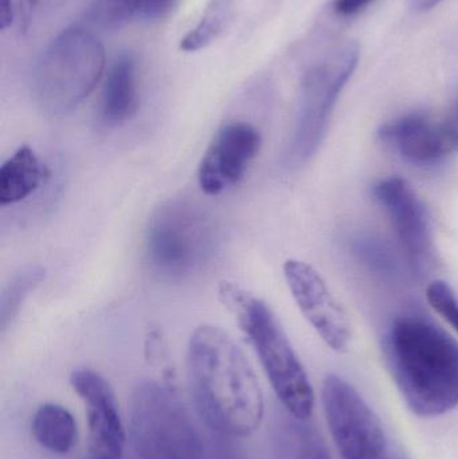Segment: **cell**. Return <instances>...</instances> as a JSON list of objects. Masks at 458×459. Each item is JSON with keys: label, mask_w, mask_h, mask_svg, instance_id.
Listing matches in <instances>:
<instances>
[{"label": "cell", "mask_w": 458, "mask_h": 459, "mask_svg": "<svg viewBox=\"0 0 458 459\" xmlns=\"http://www.w3.org/2000/svg\"><path fill=\"white\" fill-rule=\"evenodd\" d=\"M196 411L209 428L231 438L252 436L265 412L263 388L244 351L220 326H198L187 350Z\"/></svg>", "instance_id": "1"}, {"label": "cell", "mask_w": 458, "mask_h": 459, "mask_svg": "<svg viewBox=\"0 0 458 459\" xmlns=\"http://www.w3.org/2000/svg\"><path fill=\"white\" fill-rule=\"evenodd\" d=\"M385 356L393 379L417 417L436 418L458 406V342L419 316L390 326Z\"/></svg>", "instance_id": "2"}, {"label": "cell", "mask_w": 458, "mask_h": 459, "mask_svg": "<svg viewBox=\"0 0 458 459\" xmlns=\"http://www.w3.org/2000/svg\"><path fill=\"white\" fill-rule=\"evenodd\" d=\"M218 297L238 321L288 414L309 420L315 406L314 388L279 318L266 302L236 283L220 282Z\"/></svg>", "instance_id": "3"}, {"label": "cell", "mask_w": 458, "mask_h": 459, "mask_svg": "<svg viewBox=\"0 0 458 459\" xmlns=\"http://www.w3.org/2000/svg\"><path fill=\"white\" fill-rule=\"evenodd\" d=\"M104 69L105 50L99 38L78 24L67 27L35 65L32 99L46 115H67L94 91Z\"/></svg>", "instance_id": "4"}, {"label": "cell", "mask_w": 458, "mask_h": 459, "mask_svg": "<svg viewBox=\"0 0 458 459\" xmlns=\"http://www.w3.org/2000/svg\"><path fill=\"white\" fill-rule=\"evenodd\" d=\"M217 247L214 220L191 202L169 201L151 215L145 232V259L160 280H190L206 269Z\"/></svg>", "instance_id": "5"}, {"label": "cell", "mask_w": 458, "mask_h": 459, "mask_svg": "<svg viewBox=\"0 0 458 459\" xmlns=\"http://www.w3.org/2000/svg\"><path fill=\"white\" fill-rule=\"evenodd\" d=\"M131 437L139 459H202L203 445L187 410L166 385L148 380L131 399Z\"/></svg>", "instance_id": "6"}, {"label": "cell", "mask_w": 458, "mask_h": 459, "mask_svg": "<svg viewBox=\"0 0 458 459\" xmlns=\"http://www.w3.org/2000/svg\"><path fill=\"white\" fill-rule=\"evenodd\" d=\"M358 61L359 46L346 42L307 72L298 126L288 153L290 163H304L319 147L331 110L357 69Z\"/></svg>", "instance_id": "7"}, {"label": "cell", "mask_w": 458, "mask_h": 459, "mask_svg": "<svg viewBox=\"0 0 458 459\" xmlns=\"http://www.w3.org/2000/svg\"><path fill=\"white\" fill-rule=\"evenodd\" d=\"M322 401L341 459H390L381 420L350 383L328 375L323 382Z\"/></svg>", "instance_id": "8"}, {"label": "cell", "mask_w": 458, "mask_h": 459, "mask_svg": "<svg viewBox=\"0 0 458 459\" xmlns=\"http://www.w3.org/2000/svg\"><path fill=\"white\" fill-rule=\"evenodd\" d=\"M263 147L261 132L246 121H230L218 129L199 163L198 183L217 196L238 185Z\"/></svg>", "instance_id": "9"}, {"label": "cell", "mask_w": 458, "mask_h": 459, "mask_svg": "<svg viewBox=\"0 0 458 459\" xmlns=\"http://www.w3.org/2000/svg\"><path fill=\"white\" fill-rule=\"evenodd\" d=\"M284 275L296 304L317 334L336 352H346L351 342V325L319 272L307 262L288 259Z\"/></svg>", "instance_id": "10"}, {"label": "cell", "mask_w": 458, "mask_h": 459, "mask_svg": "<svg viewBox=\"0 0 458 459\" xmlns=\"http://www.w3.org/2000/svg\"><path fill=\"white\" fill-rule=\"evenodd\" d=\"M70 385L85 403L91 459L123 458L125 431L108 380L93 369L81 368L73 372Z\"/></svg>", "instance_id": "11"}, {"label": "cell", "mask_w": 458, "mask_h": 459, "mask_svg": "<svg viewBox=\"0 0 458 459\" xmlns=\"http://www.w3.org/2000/svg\"><path fill=\"white\" fill-rule=\"evenodd\" d=\"M376 201L389 212L409 261L421 266L432 255V229L421 199L401 178L382 180L374 188Z\"/></svg>", "instance_id": "12"}, {"label": "cell", "mask_w": 458, "mask_h": 459, "mask_svg": "<svg viewBox=\"0 0 458 459\" xmlns=\"http://www.w3.org/2000/svg\"><path fill=\"white\" fill-rule=\"evenodd\" d=\"M379 136L417 163L438 160L458 150V128L452 115L441 120L422 113L403 116L382 126Z\"/></svg>", "instance_id": "13"}, {"label": "cell", "mask_w": 458, "mask_h": 459, "mask_svg": "<svg viewBox=\"0 0 458 459\" xmlns=\"http://www.w3.org/2000/svg\"><path fill=\"white\" fill-rule=\"evenodd\" d=\"M139 108L137 62L132 54H123L108 72L99 101V121L108 128H117L132 120Z\"/></svg>", "instance_id": "14"}, {"label": "cell", "mask_w": 458, "mask_h": 459, "mask_svg": "<svg viewBox=\"0 0 458 459\" xmlns=\"http://www.w3.org/2000/svg\"><path fill=\"white\" fill-rule=\"evenodd\" d=\"M177 3V0H93L88 19L99 29H121L134 22L166 18Z\"/></svg>", "instance_id": "15"}, {"label": "cell", "mask_w": 458, "mask_h": 459, "mask_svg": "<svg viewBox=\"0 0 458 459\" xmlns=\"http://www.w3.org/2000/svg\"><path fill=\"white\" fill-rule=\"evenodd\" d=\"M45 169L29 145L19 147L0 167V204H16L40 187Z\"/></svg>", "instance_id": "16"}, {"label": "cell", "mask_w": 458, "mask_h": 459, "mask_svg": "<svg viewBox=\"0 0 458 459\" xmlns=\"http://www.w3.org/2000/svg\"><path fill=\"white\" fill-rule=\"evenodd\" d=\"M276 459H331L320 431L309 422L288 414L274 430Z\"/></svg>", "instance_id": "17"}, {"label": "cell", "mask_w": 458, "mask_h": 459, "mask_svg": "<svg viewBox=\"0 0 458 459\" xmlns=\"http://www.w3.org/2000/svg\"><path fill=\"white\" fill-rule=\"evenodd\" d=\"M32 434L40 446L54 455H67L77 442V422L69 410L46 403L35 412Z\"/></svg>", "instance_id": "18"}, {"label": "cell", "mask_w": 458, "mask_h": 459, "mask_svg": "<svg viewBox=\"0 0 458 459\" xmlns=\"http://www.w3.org/2000/svg\"><path fill=\"white\" fill-rule=\"evenodd\" d=\"M48 270L40 264L22 267L13 273L0 294V329L5 332L18 318L30 294L46 280Z\"/></svg>", "instance_id": "19"}, {"label": "cell", "mask_w": 458, "mask_h": 459, "mask_svg": "<svg viewBox=\"0 0 458 459\" xmlns=\"http://www.w3.org/2000/svg\"><path fill=\"white\" fill-rule=\"evenodd\" d=\"M234 5L236 0H210L201 21L180 40V50L195 53L209 48L230 23Z\"/></svg>", "instance_id": "20"}, {"label": "cell", "mask_w": 458, "mask_h": 459, "mask_svg": "<svg viewBox=\"0 0 458 459\" xmlns=\"http://www.w3.org/2000/svg\"><path fill=\"white\" fill-rule=\"evenodd\" d=\"M427 297L430 307L458 333V301L451 286L443 281H436L428 288Z\"/></svg>", "instance_id": "21"}, {"label": "cell", "mask_w": 458, "mask_h": 459, "mask_svg": "<svg viewBox=\"0 0 458 459\" xmlns=\"http://www.w3.org/2000/svg\"><path fill=\"white\" fill-rule=\"evenodd\" d=\"M374 0H335L333 10L338 15L351 16L365 10Z\"/></svg>", "instance_id": "22"}, {"label": "cell", "mask_w": 458, "mask_h": 459, "mask_svg": "<svg viewBox=\"0 0 458 459\" xmlns=\"http://www.w3.org/2000/svg\"><path fill=\"white\" fill-rule=\"evenodd\" d=\"M13 0H0V29H8L13 24Z\"/></svg>", "instance_id": "23"}, {"label": "cell", "mask_w": 458, "mask_h": 459, "mask_svg": "<svg viewBox=\"0 0 458 459\" xmlns=\"http://www.w3.org/2000/svg\"><path fill=\"white\" fill-rule=\"evenodd\" d=\"M444 0H408L409 8L414 13H427L437 7Z\"/></svg>", "instance_id": "24"}, {"label": "cell", "mask_w": 458, "mask_h": 459, "mask_svg": "<svg viewBox=\"0 0 458 459\" xmlns=\"http://www.w3.org/2000/svg\"><path fill=\"white\" fill-rule=\"evenodd\" d=\"M452 116H454V121H456L457 128H458V105L456 109L454 110V112L451 113Z\"/></svg>", "instance_id": "25"}]
</instances>
